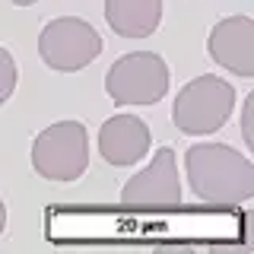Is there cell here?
<instances>
[{
    "label": "cell",
    "mask_w": 254,
    "mask_h": 254,
    "mask_svg": "<svg viewBox=\"0 0 254 254\" xmlns=\"http://www.w3.org/2000/svg\"><path fill=\"white\" fill-rule=\"evenodd\" d=\"M185 172L197 200L238 206L254 197V165L229 143H194L185 153Z\"/></svg>",
    "instance_id": "1"
},
{
    "label": "cell",
    "mask_w": 254,
    "mask_h": 254,
    "mask_svg": "<svg viewBox=\"0 0 254 254\" xmlns=\"http://www.w3.org/2000/svg\"><path fill=\"white\" fill-rule=\"evenodd\" d=\"M235 86L222 76H197L181 86L172 102V121L188 137L216 133L235 111Z\"/></svg>",
    "instance_id": "2"
},
{
    "label": "cell",
    "mask_w": 254,
    "mask_h": 254,
    "mask_svg": "<svg viewBox=\"0 0 254 254\" xmlns=\"http://www.w3.org/2000/svg\"><path fill=\"white\" fill-rule=\"evenodd\" d=\"M32 169L45 181H76L89 169V133L83 121H58L32 143Z\"/></svg>",
    "instance_id": "3"
},
{
    "label": "cell",
    "mask_w": 254,
    "mask_h": 254,
    "mask_svg": "<svg viewBox=\"0 0 254 254\" xmlns=\"http://www.w3.org/2000/svg\"><path fill=\"white\" fill-rule=\"evenodd\" d=\"M105 92L115 105H156L169 92V64L153 51H133L111 64Z\"/></svg>",
    "instance_id": "4"
},
{
    "label": "cell",
    "mask_w": 254,
    "mask_h": 254,
    "mask_svg": "<svg viewBox=\"0 0 254 254\" xmlns=\"http://www.w3.org/2000/svg\"><path fill=\"white\" fill-rule=\"evenodd\" d=\"M121 206L127 213H172L181 206V181L172 146H159L153 162L127 178L121 188Z\"/></svg>",
    "instance_id": "5"
},
{
    "label": "cell",
    "mask_w": 254,
    "mask_h": 254,
    "mask_svg": "<svg viewBox=\"0 0 254 254\" xmlns=\"http://www.w3.org/2000/svg\"><path fill=\"white\" fill-rule=\"evenodd\" d=\"M102 48H105L102 35L79 16L51 19L38 35V54H42L45 67L58 70V73H76V70L89 67L102 54Z\"/></svg>",
    "instance_id": "6"
},
{
    "label": "cell",
    "mask_w": 254,
    "mask_h": 254,
    "mask_svg": "<svg viewBox=\"0 0 254 254\" xmlns=\"http://www.w3.org/2000/svg\"><path fill=\"white\" fill-rule=\"evenodd\" d=\"M210 58L222 70L251 79L254 76V19L251 16H226L210 32Z\"/></svg>",
    "instance_id": "7"
},
{
    "label": "cell",
    "mask_w": 254,
    "mask_h": 254,
    "mask_svg": "<svg viewBox=\"0 0 254 254\" xmlns=\"http://www.w3.org/2000/svg\"><path fill=\"white\" fill-rule=\"evenodd\" d=\"M149 146H153V133L137 115H111L99 130V153L115 169L140 162L149 153Z\"/></svg>",
    "instance_id": "8"
},
{
    "label": "cell",
    "mask_w": 254,
    "mask_h": 254,
    "mask_svg": "<svg viewBox=\"0 0 254 254\" xmlns=\"http://www.w3.org/2000/svg\"><path fill=\"white\" fill-rule=\"evenodd\" d=\"M105 19L121 38H149L162 22V0H105Z\"/></svg>",
    "instance_id": "9"
},
{
    "label": "cell",
    "mask_w": 254,
    "mask_h": 254,
    "mask_svg": "<svg viewBox=\"0 0 254 254\" xmlns=\"http://www.w3.org/2000/svg\"><path fill=\"white\" fill-rule=\"evenodd\" d=\"M16 79H19L16 61H13V54L6 51L3 45H0V105H3V102L13 95V89H16Z\"/></svg>",
    "instance_id": "10"
},
{
    "label": "cell",
    "mask_w": 254,
    "mask_h": 254,
    "mask_svg": "<svg viewBox=\"0 0 254 254\" xmlns=\"http://www.w3.org/2000/svg\"><path fill=\"white\" fill-rule=\"evenodd\" d=\"M251 111H254V92L245 99V111H242V137H245V146L254 149V133H251Z\"/></svg>",
    "instance_id": "11"
},
{
    "label": "cell",
    "mask_w": 254,
    "mask_h": 254,
    "mask_svg": "<svg viewBox=\"0 0 254 254\" xmlns=\"http://www.w3.org/2000/svg\"><path fill=\"white\" fill-rule=\"evenodd\" d=\"M3 229H6V203L0 200V235H3Z\"/></svg>",
    "instance_id": "12"
},
{
    "label": "cell",
    "mask_w": 254,
    "mask_h": 254,
    "mask_svg": "<svg viewBox=\"0 0 254 254\" xmlns=\"http://www.w3.org/2000/svg\"><path fill=\"white\" fill-rule=\"evenodd\" d=\"M10 3H16V6H32V3H38V0H10Z\"/></svg>",
    "instance_id": "13"
}]
</instances>
